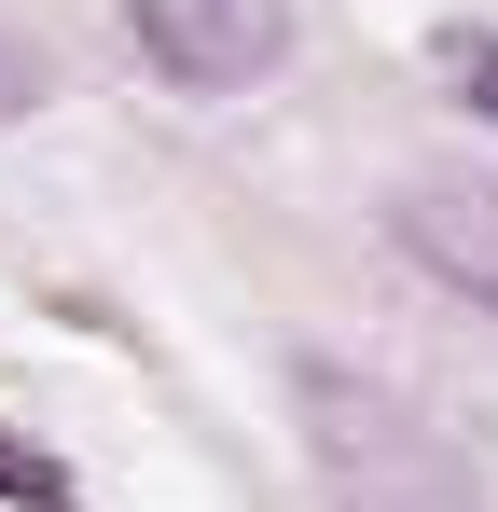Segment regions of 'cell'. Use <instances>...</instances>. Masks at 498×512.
<instances>
[{"label": "cell", "mask_w": 498, "mask_h": 512, "mask_svg": "<svg viewBox=\"0 0 498 512\" xmlns=\"http://www.w3.org/2000/svg\"><path fill=\"white\" fill-rule=\"evenodd\" d=\"M443 84H457V97L498 125V28H443Z\"/></svg>", "instance_id": "277c9868"}, {"label": "cell", "mask_w": 498, "mask_h": 512, "mask_svg": "<svg viewBox=\"0 0 498 512\" xmlns=\"http://www.w3.org/2000/svg\"><path fill=\"white\" fill-rule=\"evenodd\" d=\"M305 429H319V485L346 512H485L471 457L360 374H305Z\"/></svg>", "instance_id": "6da1fadb"}, {"label": "cell", "mask_w": 498, "mask_h": 512, "mask_svg": "<svg viewBox=\"0 0 498 512\" xmlns=\"http://www.w3.org/2000/svg\"><path fill=\"white\" fill-rule=\"evenodd\" d=\"M0 499H28V512H70V471H56L42 443H14V429H0Z\"/></svg>", "instance_id": "5b68a950"}, {"label": "cell", "mask_w": 498, "mask_h": 512, "mask_svg": "<svg viewBox=\"0 0 498 512\" xmlns=\"http://www.w3.org/2000/svg\"><path fill=\"white\" fill-rule=\"evenodd\" d=\"M125 28L180 97H236L291 56V0H125Z\"/></svg>", "instance_id": "7a4b0ae2"}, {"label": "cell", "mask_w": 498, "mask_h": 512, "mask_svg": "<svg viewBox=\"0 0 498 512\" xmlns=\"http://www.w3.org/2000/svg\"><path fill=\"white\" fill-rule=\"evenodd\" d=\"M402 250L443 277V291H471V305H498V180H402Z\"/></svg>", "instance_id": "3957f363"}]
</instances>
